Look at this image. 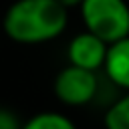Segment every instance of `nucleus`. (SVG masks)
I'll list each match as a JSON object with an SVG mask.
<instances>
[{
  "label": "nucleus",
  "mask_w": 129,
  "mask_h": 129,
  "mask_svg": "<svg viewBox=\"0 0 129 129\" xmlns=\"http://www.w3.org/2000/svg\"><path fill=\"white\" fill-rule=\"evenodd\" d=\"M69 26V8L56 0H16L2 18L4 34L16 44H44Z\"/></svg>",
  "instance_id": "obj_1"
},
{
  "label": "nucleus",
  "mask_w": 129,
  "mask_h": 129,
  "mask_svg": "<svg viewBox=\"0 0 129 129\" xmlns=\"http://www.w3.org/2000/svg\"><path fill=\"white\" fill-rule=\"evenodd\" d=\"M85 30L113 44L129 34V0H83L79 4Z\"/></svg>",
  "instance_id": "obj_2"
},
{
  "label": "nucleus",
  "mask_w": 129,
  "mask_h": 129,
  "mask_svg": "<svg viewBox=\"0 0 129 129\" xmlns=\"http://www.w3.org/2000/svg\"><path fill=\"white\" fill-rule=\"evenodd\" d=\"M54 97L67 107H85L95 101L99 93V75L75 64L60 69L52 83Z\"/></svg>",
  "instance_id": "obj_3"
},
{
  "label": "nucleus",
  "mask_w": 129,
  "mask_h": 129,
  "mask_svg": "<svg viewBox=\"0 0 129 129\" xmlns=\"http://www.w3.org/2000/svg\"><path fill=\"white\" fill-rule=\"evenodd\" d=\"M107 48H109V44L105 40H101L97 34H93L89 30H83L69 40L67 58H69V64L99 73V71H103Z\"/></svg>",
  "instance_id": "obj_4"
},
{
  "label": "nucleus",
  "mask_w": 129,
  "mask_h": 129,
  "mask_svg": "<svg viewBox=\"0 0 129 129\" xmlns=\"http://www.w3.org/2000/svg\"><path fill=\"white\" fill-rule=\"evenodd\" d=\"M103 73L107 81L117 89H123V91L129 89V34L109 44Z\"/></svg>",
  "instance_id": "obj_5"
},
{
  "label": "nucleus",
  "mask_w": 129,
  "mask_h": 129,
  "mask_svg": "<svg viewBox=\"0 0 129 129\" xmlns=\"http://www.w3.org/2000/svg\"><path fill=\"white\" fill-rule=\"evenodd\" d=\"M20 129H77L75 121L58 111H40L26 121H22Z\"/></svg>",
  "instance_id": "obj_6"
},
{
  "label": "nucleus",
  "mask_w": 129,
  "mask_h": 129,
  "mask_svg": "<svg viewBox=\"0 0 129 129\" xmlns=\"http://www.w3.org/2000/svg\"><path fill=\"white\" fill-rule=\"evenodd\" d=\"M103 123L105 129H129V89L107 107Z\"/></svg>",
  "instance_id": "obj_7"
},
{
  "label": "nucleus",
  "mask_w": 129,
  "mask_h": 129,
  "mask_svg": "<svg viewBox=\"0 0 129 129\" xmlns=\"http://www.w3.org/2000/svg\"><path fill=\"white\" fill-rule=\"evenodd\" d=\"M22 121L18 119V115L8 109V107H0V129H20Z\"/></svg>",
  "instance_id": "obj_8"
},
{
  "label": "nucleus",
  "mask_w": 129,
  "mask_h": 129,
  "mask_svg": "<svg viewBox=\"0 0 129 129\" xmlns=\"http://www.w3.org/2000/svg\"><path fill=\"white\" fill-rule=\"evenodd\" d=\"M56 2H60L64 8H69V10H71V8H79V4H81L83 0H56Z\"/></svg>",
  "instance_id": "obj_9"
}]
</instances>
